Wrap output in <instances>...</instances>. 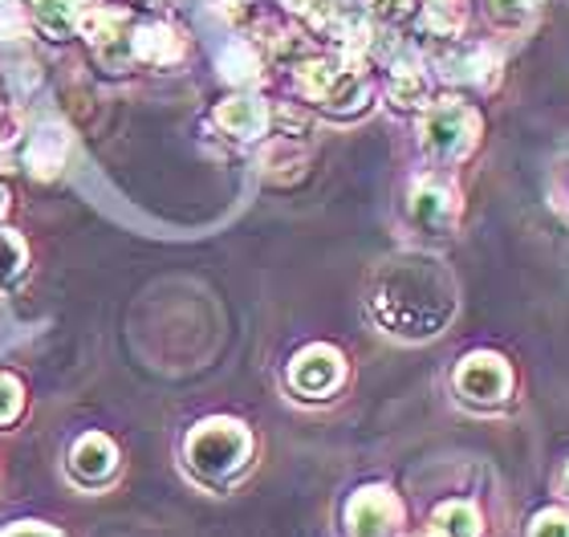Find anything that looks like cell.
<instances>
[{
  "mask_svg": "<svg viewBox=\"0 0 569 537\" xmlns=\"http://www.w3.org/2000/svg\"><path fill=\"white\" fill-rule=\"evenodd\" d=\"M370 310L399 338H431L456 314V281L431 257H403L379 274Z\"/></svg>",
  "mask_w": 569,
  "mask_h": 537,
  "instance_id": "6da1fadb",
  "label": "cell"
},
{
  "mask_svg": "<svg viewBox=\"0 0 569 537\" xmlns=\"http://www.w3.org/2000/svg\"><path fill=\"white\" fill-rule=\"evenodd\" d=\"M249 456H252V436L237 419H208L200 428H191L188 436L191 473L212 480V485L237 477L240 468L249 465Z\"/></svg>",
  "mask_w": 569,
  "mask_h": 537,
  "instance_id": "7a4b0ae2",
  "label": "cell"
},
{
  "mask_svg": "<svg viewBox=\"0 0 569 537\" xmlns=\"http://www.w3.org/2000/svg\"><path fill=\"white\" fill-rule=\"evenodd\" d=\"M297 82H301V95L321 102L330 115H355L370 102V86L358 78V70L338 61H309L301 66Z\"/></svg>",
  "mask_w": 569,
  "mask_h": 537,
  "instance_id": "3957f363",
  "label": "cell"
},
{
  "mask_svg": "<svg viewBox=\"0 0 569 537\" xmlns=\"http://www.w3.org/2000/svg\"><path fill=\"white\" fill-rule=\"evenodd\" d=\"M476 135H480V119L463 102H439V107L427 110L423 119V147L427 156L439 159V163H456L476 147Z\"/></svg>",
  "mask_w": 569,
  "mask_h": 537,
  "instance_id": "277c9868",
  "label": "cell"
},
{
  "mask_svg": "<svg viewBox=\"0 0 569 537\" xmlns=\"http://www.w3.org/2000/svg\"><path fill=\"white\" fill-rule=\"evenodd\" d=\"M456 391H460L463 404L472 407H500L512 391V370L500 355H468L456 367Z\"/></svg>",
  "mask_w": 569,
  "mask_h": 537,
  "instance_id": "5b68a950",
  "label": "cell"
},
{
  "mask_svg": "<svg viewBox=\"0 0 569 537\" xmlns=\"http://www.w3.org/2000/svg\"><path fill=\"white\" fill-rule=\"evenodd\" d=\"M350 537H395L403 526V505L391 489H358L346 505Z\"/></svg>",
  "mask_w": 569,
  "mask_h": 537,
  "instance_id": "8992f818",
  "label": "cell"
},
{
  "mask_svg": "<svg viewBox=\"0 0 569 537\" xmlns=\"http://www.w3.org/2000/svg\"><path fill=\"white\" fill-rule=\"evenodd\" d=\"M342 375H346L342 355L333 347H306L289 362V387L301 399H326L342 382Z\"/></svg>",
  "mask_w": 569,
  "mask_h": 537,
  "instance_id": "52a82bcc",
  "label": "cell"
},
{
  "mask_svg": "<svg viewBox=\"0 0 569 537\" xmlns=\"http://www.w3.org/2000/svg\"><path fill=\"white\" fill-rule=\"evenodd\" d=\"M82 37L90 41V46L102 53V61L107 66H119L127 53H134L131 49V12L122 9H86L82 17Z\"/></svg>",
  "mask_w": 569,
  "mask_h": 537,
  "instance_id": "ba28073f",
  "label": "cell"
},
{
  "mask_svg": "<svg viewBox=\"0 0 569 537\" xmlns=\"http://www.w3.org/2000/svg\"><path fill=\"white\" fill-rule=\"evenodd\" d=\"M411 220L423 232H448L451 220H456V196H451V188H443L436 179L416 183V191H411Z\"/></svg>",
  "mask_w": 569,
  "mask_h": 537,
  "instance_id": "9c48e42d",
  "label": "cell"
},
{
  "mask_svg": "<svg viewBox=\"0 0 569 537\" xmlns=\"http://www.w3.org/2000/svg\"><path fill=\"white\" fill-rule=\"evenodd\" d=\"M114 465H119V453H114V444H110L107 436L90 431V436H82V440L73 444L70 473L82 480V485H102V480L114 473Z\"/></svg>",
  "mask_w": 569,
  "mask_h": 537,
  "instance_id": "30bf717a",
  "label": "cell"
},
{
  "mask_svg": "<svg viewBox=\"0 0 569 537\" xmlns=\"http://www.w3.org/2000/svg\"><path fill=\"white\" fill-rule=\"evenodd\" d=\"M216 122L224 127L232 139H257L269 127V110L257 98H228L216 107Z\"/></svg>",
  "mask_w": 569,
  "mask_h": 537,
  "instance_id": "8fae6325",
  "label": "cell"
},
{
  "mask_svg": "<svg viewBox=\"0 0 569 537\" xmlns=\"http://www.w3.org/2000/svg\"><path fill=\"white\" fill-rule=\"evenodd\" d=\"M66 156H70V135H66V127H41V131L33 135V143H29V171L41 179L58 176L61 168H66Z\"/></svg>",
  "mask_w": 569,
  "mask_h": 537,
  "instance_id": "7c38bea8",
  "label": "cell"
},
{
  "mask_svg": "<svg viewBox=\"0 0 569 537\" xmlns=\"http://www.w3.org/2000/svg\"><path fill=\"white\" fill-rule=\"evenodd\" d=\"M439 66H443L448 82H488L497 70V58L485 46H460L456 53H443Z\"/></svg>",
  "mask_w": 569,
  "mask_h": 537,
  "instance_id": "4fadbf2b",
  "label": "cell"
},
{
  "mask_svg": "<svg viewBox=\"0 0 569 537\" xmlns=\"http://www.w3.org/2000/svg\"><path fill=\"white\" fill-rule=\"evenodd\" d=\"M423 537H485V521L476 514V505L448 501L431 514V526H427Z\"/></svg>",
  "mask_w": 569,
  "mask_h": 537,
  "instance_id": "5bb4252c",
  "label": "cell"
},
{
  "mask_svg": "<svg viewBox=\"0 0 569 537\" xmlns=\"http://www.w3.org/2000/svg\"><path fill=\"white\" fill-rule=\"evenodd\" d=\"M131 49L134 58L151 61V66H171V61L183 58V41L167 24H142L139 33L131 37Z\"/></svg>",
  "mask_w": 569,
  "mask_h": 537,
  "instance_id": "9a60e30c",
  "label": "cell"
},
{
  "mask_svg": "<svg viewBox=\"0 0 569 537\" xmlns=\"http://www.w3.org/2000/svg\"><path fill=\"white\" fill-rule=\"evenodd\" d=\"M86 17V0H33V21L46 37L73 33Z\"/></svg>",
  "mask_w": 569,
  "mask_h": 537,
  "instance_id": "2e32d148",
  "label": "cell"
},
{
  "mask_svg": "<svg viewBox=\"0 0 569 537\" xmlns=\"http://www.w3.org/2000/svg\"><path fill=\"white\" fill-rule=\"evenodd\" d=\"M220 73H224L228 82H257V73H261V61L252 53V46L244 41H232V46L220 53Z\"/></svg>",
  "mask_w": 569,
  "mask_h": 537,
  "instance_id": "e0dca14e",
  "label": "cell"
},
{
  "mask_svg": "<svg viewBox=\"0 0 569 537\" xmlns=\"http://www.w3.org/2000/svg\"><path fill=\"white\" fill-rule=\"evenodd\" d=\"M391 102H399V107H407V110L427 102V78L416 66H399V70L391 73Z\"/></svg>",
  "mask_w": 569,
  "mask_h": 537,
  "instance_id": "ac0fdd59",
  "label": "cell"
},
{
  "mask_svg": "<svg viewBox=\"0 0 569 537\" xmlns=\"http://www.w3.org/2000/svg\"><path fill=\"white\" fill-rule=\"evenodd\" d=\"M24 269V240L9 228H0V286L17 281Z\"/></svg>",
  "mask_w": 569,
  "mask_h": 537,
  "instance_id": "d6986e66",
  "label": "cell"
},
{
  "mask_svg": "<svg viewBox=\"0 0 569 537\" xmlns=\"http://www.w3.org/2000/svg\"><path fill=\"white\" fill-rule=\"evenodd\" d=\"M525 537H569V514L558 509V505H549L541 514L529 521V534Z\"/></svg>",
  "mask_w": 569,
  "mask_h": 537,
  "instance_id": "ffe728a7",
  "label": "cell"
},
{
  "mask_svg": "<svg viewBox=\"0 0 569 537\" xmlns=\"http://www.w3.org/2000/svg\"><path fill=\"white\" fill-rule=\"evenodd\" d=\"M541 0H488V12H492V21L500 24H521L533 17V9Z\"/></svg>",
  "mask_w": 569,
  "mask_h": 537,
  "instance_id": "44dd1931",
  "label": "cell"
},
{
  "mask_svg": "<svg viewBox=\"0 0 569 537\" xmlns=\"http://www.w3.org/2000/svg\"><path fill=\"white\" fill-rule=\"evenodd\" d=\"M549 203H553V212L569 225V159H561L558 168L549 171Z\"/></svg>",
  "mask_w": 569,
  "mask_h": 537,
  "instance_id": "7402d4cb",
  "label": "cell"
},
{
  "mask_svg": "<svg viewBox=\"0 0 569 537\" xmlns=\"http://www.w3.org/2000/svg\"><path fill=\"white\" fill-rule=\"evenodd\" d=\"M17 411H21V382L12 375H0V424L17 419Z\"/></svg>",
  "mask_w": 569,
  "mask_h": 537,
  "instance_id": "603a6c76",
  "label": "cell"
},
{
  "mask_svg": "<svg viewBox=\"0 0 569 537\" xmlns=\"http://www.w3.org/2000/svg\"><path fill=\"white\" fill-rule=\"evenodd\" d=\"M370 9L379 12V17H387V21H399V17L411 12V0H370Z\"/></svg>",
  "mask_w": 569,
  "mask_h": 537,
  "instance_id": "cb8c5ba5",
  "label": "cell"
},
{
  "mask_svg": "<svg viewBox=\"0 0 569 537\" xmlns=\"http://www.w3.org/2000/svg\"><path fill=\"white\" fill-rule=\"evenodd\" d=\"M0 537H61L58 529H49V526H12L4 529Z\"/></svg>",
  "mask_w": 569,
  "mask_h": 537,
  "instance_id": "d4e9b609",
  "label": "cell"
},
{
  "mask_svg": "<svg viewBox=\"0 0 569 537\" xmlns=\"http://www.w3.org/2000/svg\"><path fill=\"white\" fill-rule=\"evenodd\" d=\"M561 497L569 501V468H566V477H561Z\"/></svg>",
  "mask_w": 569,
  "mask_h": 537,
  "instance_id": "484cf974",
  "label": "cell"
},
{
  "mask_svg": "<svg viewBox=\"0 0 569 537\" xmlns=\"http://www.w3.org/2000/svg\"><path fill=\"white\" fill-rule=\"evenodd\" d=\"M4 208H9V191L0 188V212H4Z\"/></svg>",
  "mask_w": 569,
  "mask_h": 537,
  "instance_id": "4316f807",
  "label": "cell"
},
{
  "mask_svg": "<svg viewBox=\"0 0 569 537\" xmlns=\"http://www.w3.org/2000/svg\"><path fill=\"white\" fill-rule=\"evenodd\" d=\"M0 9H4V0H0Z\"/></svg>",
  "mask_w": 569,
  "mask_h": 537,
  "instance_id": "83f0119b",
  "label": "cell"
}]
</instances>
